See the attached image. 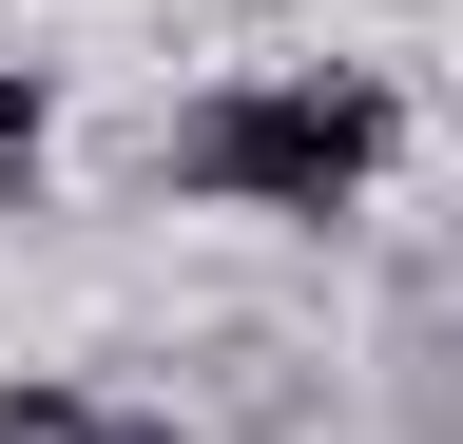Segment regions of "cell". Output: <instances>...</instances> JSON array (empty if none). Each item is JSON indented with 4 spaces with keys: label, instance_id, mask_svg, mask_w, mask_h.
I'll use <instances>...</instances> for the list:
<instances>
[{
    "label": "cell",
    "instance_id": "obj_1",
    "mask_svg": "<svg viewBox=\"0 0 463 444\" xmlns=\"http://www.w3.org/2000/svg\"><path fill=\"white\" fill-rule=\"evenodd\" d=\"M405 155V97L367 59H289V78H232L155 136V194L194 213H367V175Z\"/></svg>",
    "mask_w": 463,
    "mask_h": 444
},
{
    "label": "cell",
    "instance_id": "obj_2",
    "mask_svg": "<svg viewBox=\"0 0 463 444\" xmlns=\"http://www.w3.org/2000/svg\"><path fill=\"white\" fill-rule=\"evenodd\" d=\"M39 136H58V97H39V59H0V194L39 175Z\"/></svg>",
    "mask_w": 463,
    "mask_h": 444
},
{
    "label": "cell",
    "instance_id": "obj_3",
    "mask_svg": "<svg viewBox=\"0 0 463 444\" xmlns=\"http://www.w3.org/2000/svg\"><path fill=\"white\" fill-rule=\"evenodd\" d=\"M0 444H97V386H0Z\"/></svg>",
    "mask_w": 463,
    "mask_h": 444
},
{
    "label": "cell",
    "instance_id": "obj_4",
    "mask_svg": "<svg viewBox=\"0 0 463 444\" xmlns=\"http://www.w3.org/2000/svg\"><path fill=\"white\" fill-rule=\"evenodd\" d=\"M97 444H194V425H155V406H97Z\"/></svg>",
    "mask_w": 463,
    "mask_h": 444
}]
</instances>
